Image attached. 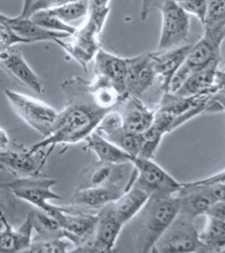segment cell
Here are the masks:
<instances>
[{
  "mask_svg": "<svg viewBox=\"0 0 225 253\" xmlns=\"http://www.w3.org/2000/svg\"><path fill=\"white\" fill-rule=\"evenodd\" d=\"M61 87L65 99L64 108L58 113L50 134L29 147L30 151L84 142L110 112L95 102L89 81L73 77L66 79Z\"/></svg>",
  "mask_w": 225,
  "mask_h": 253,
  "instance_id": "obj_1",
  "label": "cell"
},
{
  "mask_svg": "<svg viewBox=\"0 0 225 253\" xmlns=\"http://www.w3.org/2000/svg\"><path fill=\"white\" fill-rule=\"evenodd\" d=\"M179 210L176 194L150 196L138 213L123 226L114 252L152 253Z\"/></svg>",
  "mask_w": 225,
  "mask_h": 253,
  "instance_id": "obj_2",
  "label": "cell"
},
{
  "mask_svg": "<svg viewBox=\"0 0 225 253\" xmlns=\"http://www.w3.org/2000/svg\"><path fill=\"white\" fill-rule=\"evenodd\" d=\"M211 96L182 97L168 92L164 93L155 110L152 127L164 135L170 133L191 119L205 113Z\"/></svg>",
  "mask_w": 225,
  "mask_h": 253,
  "instance_id": "obj_3",
  "label": "cell"
},
{
  "mask_svg": "<svg viewBox=\"0 0 225 253\" xmlns=\"http://www.w3.org/2000/svg\"><path fill=\"white\" fill-rule=\"evenodd\" d=\"M108 14L109 12L105 10L89 11L86 22L76 29L75 33L71 36V42H63V39H57L55 42L86 71L88 63L94 59L97 52L101 48L99 35Z\"/></svg>",
  "mask_w": 225,
  "mask_h": 253,
  "instance_id": "obj_4",
  "label": "cell"
},
{
  "mask_svg": "<svg viewBox=\"0 0 225 253\" xmlns=\"http://www.w3.org/2000/svg\"><path fill=\"white\" fill-rule=\"evenodd\" d=\"M194 221L179 213L159 237L152 253H206Z\"/></svg>",
  "mask_w": 225,
  "mask_h": 253,
  "instance_id": "obj_5",
  "label": "cell"
},
{
  "mask_svg": "<svg viewBox=\"0 0 225 253\" xmlns=\"http://www.w3.org/2000/svg\"><path fill=\"white\" fill-rule=\"evenodd\" d=\"M4 95L13 112L28 126L44 138L50 134L59 112L46 103L18 91L5 89Z\"/></svg>",
  "mask_w": 225,
  "mask_h": 253,
  "instance_id": "obj_6",
  "label": "cell"
},
{
  "mask_svg": "<svg viewBox=\"0 0 225 253\" xmlns=\"http://www.w3.org/2000/svg\"><path fill=\"white\" fill-rule=\"evenodd\" d=\"M47 213L59 221L65 233V239L73 245L74 248L69 252L76 253L91 242L98 220L97 213L83 211L71 205H53Z\"/></svg>",
  "mask_w": 225,
  "mask_h": 253,
  "instance_id": "obj_7",
  "label": "cell"
},
{
  "mask_svg": "<svg viewBox=\"0 0 225 253\" xmlns=\"http://www.w3.org/2000/svg\"><path fill=\"white\" fill-rule=\"evenodd\" d=\"M131 163L133 166L132 182L150 196L174 195L181 188L182 183L177 181L153 159L133 157Z\"/></svg>",
  "mask_w": 225,
  "mask_h": 253,
  "instance_id": "obj_8",
  "label": "cell"
},
{
  "mask_svg": "<svg viewBox=\"0 0 225 253\" xmlns=\"http://www.w3.org/2000/svg\"><path fill=\"white\" fill-rule=\"evenodd\" d=\"M57 180L41 175L20 177L5 184L2 189L8 191L13 196L35 206L36 209L48 212L53 204L51 200H63L52 188Z\"/></svg>",
  "mask_w": 225,
  "mask_h": 253,
  "instance_id": "obj_9",
  "label": "cell"
},
{
  "mask_svg": "<svg viewBox=\"0 0 225 253\" xmlns=\"http://www.w3.org/2000/svg\"><path fill=\"white\" fill-rule=\"evenodd\" d=\"M53 150L54 147L47 151H30L28 148L15 143L7 150H0V166L16 178L41 175Z\"/></svg>",
  "mask_w": 225,
  "mask_h": 253,
  "instance_id": "obj_10",
  "label": "cell"
},
{
  "mask_svg": "<svg viewBox=\"0 0 225 253\" xmlns=\"http://www.w3.org/2000/svg\"><path fill=\"white\" fill-rule=\"evenodd\" d=\"M162 16L161 32L158 41L159 51L180 46L190 33L189 14L174 0H164L160 6Z\"/></svg>",
  "mask_w": 225,
  "mask_h": 253,
  "instance_id": "obj_11",
  "label": "cell"
},
{
  "mask_svg": "<svg viewBox=\"0 0 225 253\" xmlns=\"http://www.w3.org/2000/svg\"><path fill=\"white\" fill-rule=\"evenodd\" d=\"M132 165L128 164H109L97 161L87 167L79 175L76 190L100 187V186H128L132 171L130 170Z\"/></svg>",
  "mask_w": 225,
  "mask_h": 253,
  "instance_id": "obj_12",
  "label": "cell"
},
{
  "mask_svg": "<svg viewBox=\"0 0 225 253\" xmlns=\"http://www.w3.org/2000/svg\"><path fill=\"white\" fill-rule=\"evenodd\" d=\"M98 220L91 242L76 253H108L114 252L123 224L115 217L109 204L97 213Z\"/></svg>",
  "mask_w": 225,
  "mask_h": 253,
  "instance_id": "obj_13",
  "label": "cell"
},
{
  "mask_svg": "<svg viewBox=\"0 0 225 253\" xmlns=\"http://www.w3.org/2000/svg\"><path fill=\"white\" fill-rule=\"evenodd\" d=\"M96 131L131 157L138 156L142 143V134L129 133L123 126L122 117L116 109L110 111L97 126Z\"/></svg>",
  "mask_w": 225,
  "mask_h": 253,
  "instance_id": "obj_14",
  "label": "cell"
},
{
  "mask_svg": "<svg viewBox=\"0 0 225 253\" xmlns=\"http://www.w3.org/2000/svg\"><path fill=\"white\" fill-rule=\"evenodd\" d=\"M156 79L151 52L128 58L127 94L141 99L152 87Z\"/></svg>",
  "mask_w": 225,
  "mask_h": 253,
  "instance_id": "obj_15",
  "label": "cell"
},
{
  "mask_svg": "<svg viewBox=\"0 0 225 253\" xmlns=\"http://www.w3.org/2000/svg\"><path fill=\"white\" fill-rule=\"evenodd\" d=\"M115 109L118 111L123 126L129 133L144 134L153 125L155 111L150 109L136 97L126 95Z\"/></svg>",
  "mask_w": 225,
  "mask_h": 253,
  "instance_id": "obj_16",
  "label": "cell"
},
{
  "mask_svg": "<svg viewBox=\"0 0 225 253\" xmlns=\"http://www.w3.org/2000/svg\"><path fill=\"white\" fill-rule=\"evenodd\" d=\"M95 76L102 77L113 84L122 96H126L128 58L100 48L94 57Z\"/></svg>",
  "mask_w": 225,
  "mask_h": 253,
  "instance_id": "obj_17",
  "label": "cell"
},
{
  "mask_svg": "<svg viewBox=\"0 0 225 253\" xmlns=\"http://www.w3.org/2000/svg\"><path fill=\"white\" fill-rule=\"evenodd\" d=\"M192 46L191 43L182 44L170 49L152 52L153 67L164 93L167 92L171 80L185 62Z\"/></svg>",
  "mask_w": 225,
  "mask_h": 253,
  "instance_id": "obj_18",
  "label": "cell"
},
{
  "mask_svg": "<svg viewBox=\"0 0 225 253\" xmlns=\"http://www.w3.org/2000/svg\"><path fill=\"white\" fill-rule=\"evenodd\" d=\"M0 66L7 72L9 75L22 84L25 86L42 93L44 91V84L30 65L24 58L22 53L13 47L0 55Z\"/></svg>",
  "mask_w": 225,
  "mask_h": 253,
  "instance_id": "obj_19",
  "label": "cell"
},
{
  "mask_svg": "<svg viewBox=\"0 0 225 253\" xmlns=\"http://www.w3.org/2000/svg\"><path fill=\"white\" fill-rule=\"evenodd\" d=\"M123 186H100L75 190L71 206L90 213H98L104 207L115 202L123 194Z\"/></svg>",
  "mask_w": 225,
  "mask_h": 253,
  "instance_id": "obj_20",
  "label": "cell"
},
{
  "mask_svg": "<svg viewBox=\"0 0 225 253\" xmlns=\"http://www.w3.org/2000/svg\"><path fill=\"white\" fill-rule=\"evenodd\" d=\"M205 216L207 221L200 237L206 253H225V202L214 204Z\"/></svg>",
  "mask_w": 225,
  "mask_h": 253,
  "instance_id": "obj_21",
  "label": "cell"
},
{
  "mask_svg": "<svg viewBox=\"0 0 225 253\" xmlns=\"http://www.w3.org/2000/svg\"><path fill=\"white\" fill-rule=\"evenodd\" d=\"M149 198L150 195L134 184L131 178L123 194L109 203V207L115 217L125 225L138 213Z\"/></svg>",
  "mask_w": 225,
  "mask_h": 253,
  "instance_id": "obj_22",
  "label": "cell"
},
{
  "mask_svg": "<svg viewBox=\"0 0 225 253\" xmlns=\"http://www.w3.org/2000/svg\"><path fill=\"white\" fill-rule=\"evenodd\" d=\"M31 214L28 212L21 225L13 229L8 223L0 232V253H27L34 237Z\"/></svg>",
  "mask_w": 225,
  "mask_h": 253,
  "instance_id": "obj_23",
  "label": "cell"
},
{
  "mask_svg": "<svg viewBox=\"0 0 225 253\" xmlns=\"http://www.w3.org/2000/svg\"><path fill=\"white\" fill-rule=\"evenodd\" d=\"M218 70L219 64L214 63L204 69L192 72L175 94L182 97H194L217 93L216 79Z\"/></svg>",
  "mask_w": 225,
  "mask_h": 253,
  "instance_id": "obj_24",
  "label": "cell"
},
{
  "mask_svg": "<svg viewBox=\"0 0 225 253\" xmlns=\"http://www.w3.org/2000/svg\"><path fill=\"white\" fill-rule=\"evenodd\" d=\"M86 149L93 152L98 158V161L109 164H128L131 163L132 157L120 147L115 145L95 130L87 139Z\"/></svg>",
  "mask_w": 225,
  "mask_h": 253,
  "instance_id": "obj_25",
  "label": "cell"
},
{
  "mask_svg": "<svg viewBox=\"0 0 225 253\" xmlns=\"http://www.w3.org/2000/svg\"><path fill=\"white\" fill-rule=\"evenodd\" d=\"M221 61V47L203 36L196 43L193 44L184 63L194 72L214 63L220 64Z\"/></svg>",
  "mask_w": 225,
  "mask_h": 253,
  "instance_id": "obj_26",
  "label": "cell"
},
{
  "mask_svg": "<svg viewBox=\"0 0 225 253\" xmlns=\"http://www.w3.org/2000/svg\"><path fill=\"white\" fill-rule=\"evenodd\" d=\"M204 36L221 47L225 39V0H207Z\"/></svg>",
  "mask_w": 225,
  "mask_h": 253,
  "instance_id": "obj_27",
  "label": "cell"
},
{
  "mask_svg": "<svg viewBox=\"0 0 225 253\" xmlns=\"http://www.w3.org/2000/svg\"><path fill=\"white\" fill-rule=\"evenodd\" d=\"M32 222L35 231V237L39 238H63L65 233L59 221L44 210H36L30 211Z\"/></svg>",
  "mask_w": 225,
  "mask_h": 253,
  "instance_id": "obj_28",
  "label": "cell"
},
{
  "mask_svg": "<svg viewBox=\"0 0 225 253\" xmlns=\"http://www.w3.org/2000/svg\"><path fill=\"white\" fill-rule=\"evenodd\" d=\"M40 28H44L47 31L63 33L69 36H72L75 33L77 28L65 23L59 20L57 17L53 15L49 11H39L33 13L29 17Z\"/></svg>",
  "mask_w": 225,
  "mask_h": 253,
  "instance_id": "obj_29",
  "label": "cell"
},
{
  "mask_svg": "<svg viewBox=\"0 0 225 253\" xmlns=\"http://www.w3.org/2000/svg\"><path fill=\"white\" fill-rule=\"evenodd\" d=\"M47 11H49L63 22L69 24L71 21L87 16L89 12V2L88 0H76L61 7Z\"/></svg>",
  "mask_w": 225,
  "mask_h": 253,
  "instance_id": "obj_30",
  "label": "cell"
},
{
  "mask_svg": "<svg viewBox=\"0 0 225 253\" xmlns=\"http://www.w3.org/2000/svg\"><path fill=\"white\" fill-rule=\"evenodd\" d=\"M69 244L63 238H39L34 236L31 245L27 253H68Z\"/></svg>",
  "mask_w": 225,
  "mask_h": 253,
  "instance_id": "obj_31",
  "label": "cell"
},
{
  "mask_svg": "<svg viewBox=\"0 0 225 253\" xmlns=\"http://www.w3.org/2000/svg\"><path fill=\"white\" fill-rule=\"evenodd\" d=\"M164 134L156 130L152 126L149 130L142 134V143L138 156L142 158L153 159L155 154L161 143Z\"/></svg>",
  "mask_w": 225,
  "mask_h": 253,
  "instance_id": "obj_32",
  "label": "cell"
},
{
  "mask_svg": "<svg viewBox=\"0 0 225 253\" xmlns=\"http://www.w3.org/2000/svg\"><path fill=\"white\" fill-rule=\"evenodd\" d=\"M186 13L192 14L203 24L207 11V0H174Z\"/></svg>",
  "mask_w": 225,
  "mask_h": 253,
  "instance_id": "obj_33",
  "label": "cell"
},
{
  "mask_svg": "<svg viewBox=\"0 0 225 253\" xmlns=\"http://www.w3.org/2000/svg\"><path fill=\"white\" fill-rule=\"evenodd\" d=\"M73 1L76 0H36L29 9L28 17L29 18L33 13L39 11H47V10H53L55 8L61 7L64 4L71 3Z\"/></svg>",
  "mask_w": 225,
  "mask_h": 253,
  "instance_id": "obj_34",
  "label": "cell"
},
{
  "mask_svg": "<svg viewBox=\"0 0 225 253\" xmlns=\"http://www.w3.org/2000/svg\"><path fill=\"white\" fill-rule=\"evenodd\" d=\"M192 184H196V185H208V184H217V183H225V170L219 171L218 173L213 174L210 177L207 178H201L194 181H191Z\"/></svg>",
  "mask_w": 225,
  "mask_h": 253,
  "instance_id": "obj_35",
  "label": "cell"
},
{
  "mask_svg": "<svg viewBox=\"0 0 225 253\" xmlns=\"http://www.w3.org/2000/svg\"><path fill=\"white\" fill-rule=\"evenodd\" d=\"M14 144L15 142H12L7 132L4 130L2 127H0V150H7Z\"/></svg>",
  "mask_w": 225,
  "mask_h": 253,
  "instance_id": "obj_36",
  "label": "cell"
},
{
  "mask_svg": "<svg viewBox=\"0 0 225 253\" xmlns=\"http://www.w3.org/2000/svg\"><path fill=\"white\" fill-rule=\"evenodd\" d=\"M152 2H153V0H142L141 10H140V18L142 21L146 20L147 18L149 17Z\"/></svg>",
  "mask_w": 225,
  "mask_h": 253,
  "instance_id": "obj_37",
  "label": "cell"
},
{
  "mask_svg": "<svg viewBox=\"0 0 225 253\" xmlns=\"http://www.w3.org/2000/svg\"><path fill=\"white\" fill-rule=\"evenodd\" d=\"M14 178H16L15 176H13L7 170H5L3 166H0V189H2L5 184H7L8 182Z\"/></svg>",
  "mask_w": 225,
  "mask_h": 253,
  "instance_id": "obj_38",
  "label": "cell"
},
{
  "mask_svg": "<svg viewBox=\"0 0 225 253\" xmlns=\"http://www.w3.org/2000/svg\"><path fill=\"white\" fill-rule=\"evenodd\" d=\"M89 9H104L109 7L110 0H88Z\"/></svg>",
  "mask_w": 225,
  "mask_h": 253,
  "instance_id": "obj_39",
  "label": "cell"
},
{
  "mask_svg": "<svg viewBox=\"0 0 225 253\" xmlns=\"http://www.w3.org/2000/svg\"><path fill=\"white\" fill-rule=\"evenodd\" d=\"M36 0H23V4H22V11L20 12V16L28 18V12L29 9L32 6V4L36 2Z\"/></svg>",
  "mask_w": 225,
  "mask_h": 253,
  "instance_id": "obj_40",
  "label": "cell"
},
{
  "mask_svg": "<svg viewBox=\"0 0 225 253\" xmlns=\"http://www.w3.org/2000/svg\"><path fill=\"white\" fill-rule=\"evenodd\" d=\"M3 189H0V204L1 203H4V199H3V195H2V194H1V191H2Z\"/></svg>",
  "mask_w": 225,
  "mask_h": 253,
  "instance_id": "obj_41",
  "label": "cell"
},
{
  "mask_svg": "<svg viewBox=\"0 0 225 253\" xmlns=\"http://www.w3.org/2000/svg\"><path fill=\"white\" fill-rule=\"evenodd\" d=\"M222 71H225V66H224V68H223V69H222Z\"/></svg>",
  "mask_w": 225,
  "mask_h": 253,
  "instance_id": "obj_42",
  "label": "cell"
}]
</instances>
